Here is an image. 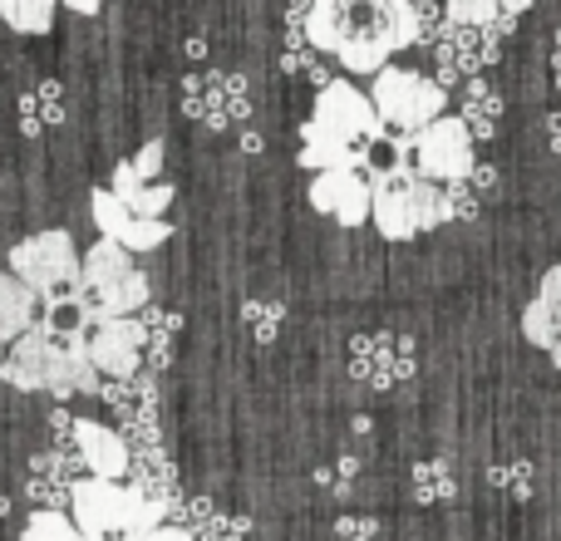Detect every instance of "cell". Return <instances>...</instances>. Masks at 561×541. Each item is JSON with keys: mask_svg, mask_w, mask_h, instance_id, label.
<instances>
[{"mask_svg": "<svg viewBox=\"0 0 561 541\" xmlns=\"http://www.w3.org/2000/svg\"><path fill=\"white\" fill-rule=\"evenodd\" d=\"M0 365H5V345H0Z\"/></svg>", "mask_w": 561, "mask_h": 541, "instance_id": "33", "label": "cell"}, {"mask_svg": "<svg viewBox=\"0 0 561 541\" xmlns=\"http://www.w3.org/2000/svg\"><path fill=\"white\" fill-rule=\"evenodd\" d=\"M547 143H552L557 153H561V114H552V118H547Z\"/></svg>", "mask_w": 561, "mask_h": 541, "instance_id": "30", "label": "cell"}, {"mask_svg": "<svg viewBox=\"0 0 561 541\" xmlns=\"http://www.w3.org/2000/svg\"><path fill=\"white\" fill-rule=\"evenodd\" d=\"M0 379L15 389H45V394H99V365L89 355L84 330H59L35 325L15 339V349L0 365Z\"/></svg>", "mask_w": 561, "mask_h": 541, "instance_id": "3", "label": "cell"}, {"mask_svg": "<svg viewBox=\"0 0 561 541\" xmlns=\"http://www.w3.org/2000/svg\"><path fill=\"white\" fill-rule=\"evenodd\" d=\"M419 5H428V0H419Z\"/></svg>", "mask_w": 561, "mask_h": 541, "instance_id": "35", "label": "cell"}, {"mask_svg": "<svg viewBox=\"0 0 561 541\" xmlns=\"http://www.w3.org/2000/svg\"><path fill=\"white\" fill-rule=\"evenodd\" d=\"M493 183H497V173L483 163H478L463 183H448L444 187V222H473V217L483 212V203L493 197Z\"/></svg>", "mask_w": 561, "mask_h": 541, "instance_id": "19", "label": "cell"}, {"mask_svg": "<svg viewBox=\"0 0 561 541\" xmlns=\"http://www.w3.org/2000/svg\"><path fill=\"white\" fill-rule=\"evenodd\" d=\"M444 15L454 30H497L503 5L497 0H444Z\"/></svg>", "mask_w": 561, "mask_h": 541, "instance_id": "21", "label": "cell"}, {"mask_svg": "<svg viewBox=\"0 0 561 541\" xmlns=\"http://www.w3.org/2000/svg\"><path fill=\"white\" fill-rule=\"evenodd\" d=\"M45 300L15 276V270H0V345L20 339L25 330H35V315Z\"/></svg>", "mask_w": 561, "mask_h": 541, "instance_id": "17", "label": "cell"}, {"mask_svg": "<svg viewBox=\"0 0 561 541\" xmlns=\"http://www.w3.org/2000/svg\"><path fill=\"white\" fill-rule=\"evenodd\" d=\"M306 39L350 74H379L419 45V0H306Z\"/></svg>", "mask_w": 561, "mask_h": 541, "instance_id": "1", "label": "cell"}, {"mask_svg": "<svg viewBox=\"0 0 561 541\" xmlns=\"http://www.w3.org/2000/svg\"><path fill=\"white\" fill-rule=\"evenodd\" d=\"M69 513L84 541H148L163 527V497H144L128 483L84 477L69 493Z\"/></svg>", "mask_w": 561, "mask_h": 541, "instance_id": "5", "label": "cell"}, {"mask_svg": "<svg viewBox=\"0 0 561 541\" xmlns=\"http://www.w3.org/2000/svg\"><path fill=\"white\" fill-rule=\"evenodd\" d=\"M148 541H197V537L187 532V527H168V522H163V527H158V532L148 537Z\"/></svg>", "mask_w": 561, "mask_h": 541, "instance_id": "27", "label": "cell"}, {"mask_svg": "<svg viewBox=\"0 0 561 541\" xmlns=\"http://www.w3.org/2000/svg\"><path fill=\"white\" fill-rule=\"evenodd\" d=\"M108 183H114L108 193H114L134 217H148V222H163V212L173 207V187H168V183H148L134 163H118Z\"/></svg>", "mask_w": 561, "mask_h": 541, "instance_id": "16", "label": "cell"}, {"mask_svg": "<svg viewBox=\"0 0 561 541\" xmlns=\"http://www.w3.org/2000/svg\"><path fill=\"white\" fill-rule=\"evenodd\" d=\"M488 477H493V487H503L507 497H517V503H527V497H533V463H527V458L497 463Z\"/></svg>", "mask_w": 561, "mask_h": 541, "instance_id": "24", "label": "cell"}, {"mask_svg": "<svg viewBox=\"0 0 561 541\" xmlns=\"http://www.w3.org/2000/svg\"><path fill=\"white\" fill-rule=\"evenodd\" d=\"M404 138H409V153H414V168L428 177V183H438V187L463 183V177L478 168L473 134H468V124L458 114L434 118L428 128H419V134H404Z\"/></svg>", "mask_w": 561, "mask_h": 541, "instance_id": "9", "label": "cell"}, {"mask_svg": "<svg viewBox=\"0 0 561 541\" xmlns=\"http://www.w3.org/2000/svg\"><path fill=\"white\" fill-rule=\"evenodd\" d=\"M0 513H5V497H0Z\"/></svg>", "mask_w": 561, "mask_h": 541, "instance_id": "34", "label": "cell"}, {"mask_svg": "<svg viewBox=\"0 0 561 541\" xmlns=\"http://www.w3.org/2000/svg\"><path fill=\"white\" fill-rule=\"evenodd\" d=\"M458 118L468 124V134L478 138H493L497 124H503V94H497L488 79H468L463 84V104H458Z\"/></svg>", "mask_w": 561, "mask_h": 541, "instance_id": "18", "label": "cell"}, {"mask_svg": "<svg viewBox=\"0 0 561 541\" xmlns=\"http://www.w3.org/2000/svg\"><path fill=\"white\" fill-rule=\"evenodd\" d=\"M369 104L385 118V128H399V134H419L434 118L448 114V89L438 79L419 74V69H399L385 65L375 74V89H369Z\"/></svg>", "mask_w": 561, "mask_h": 541, "instance_id": "7", "label": "cell"}, {"mask_svg": "<svg viewBox=\"0 0 561 541\" xmlns=\"http://www.w3.org/2000/svg\"><path fill=\"white\" fill-rule=\"evenodd\" d=\"M75 448L79 458H84L89 477H108V483H124L128 468H134V453H128V444L114 434L108 424H94V418H79L75 428Z\"/></svg>", "mask_w": 561, "mask_h": 541, "instance_id": "15", "label": "cell"}, {"mask_svg": "<svg viewBox=\"0 0 561 541\" xmlns=\"http://www.w3.org/2000/svg\"><path fill=\"white\" fill-rule=\"evenodd\" d=\"M5 5H10V0H0V20H5Z\"/></svg>", "mask_w": 561, "mask_h": 541, "instance_id": "32", "label": "cell"}, {"mask_svg": "<svg viewBox=\"0 0 561 541\" xmlns=\"http://www.w3.org/2000/svg\"><path fill=\"white\" fill-rule=\"evenodd\" d=\"M379 143H385V118L375 114L369 94H359L350 79H330L316 99L310 124L300 128V168H310V173L359 168L365 173Z\"/></svg>", "mask_w": 561, "mask_h": 541, "instance_id": "2", "label": "cell"}, {"mask_svg": "<svg viewBox=\"0 0 561 541\" xmlns=\"http://www.w3.org/2000/svg\"><path fill=\"white\" fill-rule=\"evenodd\" d=\"M375 203H369V222L379 227L385 242H409L419 232L444 227V187L428 183L419 168L409 163H389L385 173L369 177Z\"/></svg>", "mask_w": 561, "mask_h": 541, "instance_id": "6", "label": "cell"}, {"mask_svg": "<svg viewBox=\"0 0 561 541\" xmlns=\"http://www.w3.org/2000/svg\"><path fill=\"white\" fill-rule=\"evenodd\" d=\"M153 300V286L148 276L138 270L134 252H124L118 242H104L89 246L79 256V280H75V310H79V330H99L108 320H128Z\"/></svg>", "mask_w": 561, "mask_h": 541, "instance_id": "4", "label": "cell"}, {"mask_svg": "<svg viewBox=\"0 0 561 541\" xmlns=\"http://www.w3.org/2000/svg\"><path fill=\"white\" fill-rule=\"evenodd\" d=\"M552 65H557L552 74H557V84H561V35H557V55H552Z\"/></svg>", "mask_w": 561, "mask_h": 541, "instance_id": "31", "label": "cell"}, {"mask_svg": "<svg viewBox=\"0 0 561 541\" xmlns=\"http://www.w3.org/2000/svg\"><path fill=\"white\" fill-rule=\"evenodd\" d=\"M369 203H375V187L359 168H335V173H316L310 183V207L325 217H335L340 227H359L369 222Z\"/></svg>", "mask_w": 561, "mask_h": 541, "instance_id": "11", "label": "cell"}, {"mask_svg": "<svg viewBox=\"0 0 561 541\" xmlns=\"http://www.w3.org/2000/svg\"><path fill=\"white\" fill-rule=\"evenodd\" d=\"M134 168L148 177V183H158V168H163V143H158V138H153V143H144V148H138Z\"/></svg>", "mask_w": 561, "mask_h": 541, "instance_id": "25", "label": "cell"}, {"mask_svg": "<svg viewBox=\"0 0 561 541\" xmlns=\"http://www.w3.org/2000/svg\"><path fill=\"white\" fill-rule=\"evenodd\" d=\"M10 270L35 290L39 300H55V296H69L79 280V256H75V237L49 227V232H35L10 252Z\"/></svg>", "mask_w": 561, "mask_h": 541, "instance_id": "8", "label": "cell"}, {"mask_svg": "<svg viewBox=\"0 0 561 541\" xmlns=\"http://www.w3.org/2000/svg\"><path fill=\"white\" fill-rule=\"evenodd\" d=\"M409 487H414V503L434 507V503H448V497L458 493V477L448 473V463L424 458V463H414V473H409Z\"/></svg>", "mask_w": 561, "mask_h": 541, "instance_id": "20", "label": "cell"}, {"mask_svg": "<svg viewBox=\"0 0 561 541\" xmlns=\"http://www.w3.org/2000/svg\"><path fill=\"white\" fill-rule=\"evenodd\" d=\"M523 339L533 349H542L547 359L561 369V266H552L537 286V296L523 310Z\"/></svg>", "mask_w": 561, "mask_h": 541, "instance_id": "14", "label": "cell"}, {"mask_svg": "<svg viewBox=\"0 0 561 541\" xmlns=\"http://www.w3.org/2000/svg\"><path fill=\"white\" fill-rule=\"evenodd\" d=\"M59 5H69L75 15H99V10H104V0H59Z\"/></svg>", "mask_w": 561, "mask_h": 541, "instance_id": "28", "label": "cell"}, {"mask_svg": "<svg viewBox=\"0 0 561 541\" xmlns=\"http://www.w3.org/2000/svg\"><path fill=\"white\" fill-rule=\"evenodd\" d=\"M59 0H10L5 5V25H15L20 35H45L55 25Z\"/></svg>", "mask_w": 561, "mask_h": 541, "instance_id": "22", "label": "cell"}, {"mask_svg": "<svg viewBox=\"0 0 561 541\" xmlns=\"http://www.w3.org/2000/svg\"><path fill=\"white\" fill-rule=\"evenodd\" d=\"M20 541H84V537H79L75 517H65L59 507H39V513L25 522V537Z\"/></svg>", "mask_w": 561, "mask_h": 541, "instance_id": "23", "label": "cell"}, {"mask_svg": "<svg viewBox=\"0 0 561 541\" xmlns=\"http://www.w3.org/2000/svg\"><path fill=\"white\" fill-rule=\"evenodd\" d=\"M89 217H94L99 237L104 242H118L124 252H158V246L173 237V222H148V217H134L124 203H118L108 187H94L89 193Z\"/></svg>", "mask_w": 561, "mask_h": 541, "instance_id": "10", "label": "cell"}, {"mask_svg": "<svg viewBox=\"0 0 561 541\" xmlns=\"http://www.w3.org/2000/svg\"><path fill=\"white\" fill-rule=\"evenodd\" d=\"M497 5H503V15H507V20H517L527 5H537V0H497Z\"/></svg>", "mask_w": 561, "mask_h": 541, "instance_id": "29", "label": "cell"}, {"mask_svg": "<svg viewBox=\"0 0 561 541\" xmlns=\"http://www.w3.org/2000/svg\"><path fill=\"white\" fill-rule=\"evenodd\" d=\"M340 537L345 541H375V522H365V517H345V522H340Z\"/></svg>", "mask_w": 561, "mask_h": 541, "instance_id": "26", "label": "cell"}, {"mask_svg": "<svg viewBox=\"0 0 561 541\" xmlns=\"http://www.w3.org/2000/svg\"><path fill=\"white\" fill-rule=\"evenodd\" d=\"M144 345H148V325L134 315L89 330V355H94L99 375L108 379H134L138 365H144Z\"/></svg>", "mask_w": 561, "mask_h": 541, "instance_id": "12", "label": "cell"}, {"mask_svg": "<svg viewBox=\"0 0 561 541\" xmlns=\"http://www.w3.org/2000/svg\"><path fill=\"white\" fill-rule=\"evenodd\" d=\"M355 375L375 389H389L399 379L414 375V339L404 335H359L355 339V355H350Z\"/></svg>", "mask_w": 561, "mask_h": 541, "instance_id": "13", "label": "cell"}]
</instances>
